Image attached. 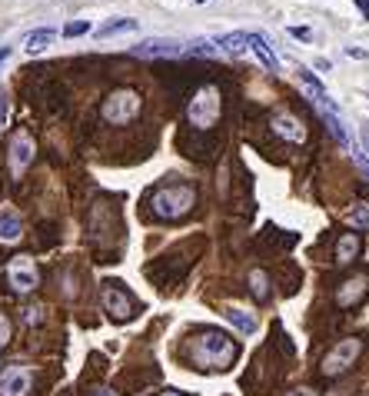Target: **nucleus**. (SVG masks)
<instances>
[{
  "label": "nucleus",
  "mask_w": 369,
  "mask_h": 396,
  "mask_svg": "<svg viewBox=\"0 0 369 396\" xmlns=\"http://www.w3.org/2000/svg\"><path fill=\"white\" fill-rule=\"evenodd\" d=\"M273 133H280L283 140H290V143H303L306 140L303 123L296 120V117H290V113H276V117H273Z\"/></svg>",
  "instance_id": "nucleus-12"
},
{
  "label": "nucleus",
  "mask_w": 369,
  "mask_h": 396,
  "mask_svg": "<svg viewBox=\"0 0 369 396\" xmlns=\"http://www.w3.org/2000/svg\"><path fill=\"white\" fill-rule=\"evenodd\" d=\"M290 396H316V390H293Z\"/></svg>",
  "instance_id": "nucleus-32"
},
{
  "label": "nucleus",
  "mask_w": 369,
  "mask_h": 396,
  "mask_svg": "<svg viewBox=\"0 0 369 396\" xmlns=\"http://www.w3.org/2000/svg\"><path fill=\"white\" fill-rule=\"evenodd\" d=\"M366 293H369V276H366V273L346 276V280L336 286V307H339V310L356 307V303L366 297Z\"/></svg>",
  "instance_id": "nucleus-9"
},
{
  "label": "nucleus",
  "mask_w": 369,
  "mask_h": 396,
  "mask_svg": "<svg viewBox=\"0 0 369 396\" xmlns=\"http://www.w3.org/2000/svg\"><path fill=\"white\" fill-rule=\"evenodd\" d=\"M84 33H90V21H70L64 27V37H84Z\"/></svg>",
  "instance_id": "nucleus-23"
},
{
  "label": "nucleus",
  "mask_w": 369,
  "mask_h": 396,
  "mask_svg": "<svg viewBox=\"0 0 369 396\" xmlns=\"http://www.w3.org/2000/svg\"><path fill=\"white\" fill-rule=\"evenodd\" d=\"M250 50H253L256 57H260L266 70H273V74L280 70V57L273 54V47L266 44V37H263V33H250Z\"/></svg>",
  "instance_id": "nucleus-13"
},
{
  "label": "nucleus",
  "mask_w": 369,
  "mask_h": 396,
  "mask_svg": "<svg viewBox=\"0 0 369 396\" xmlns=\"http://www.w3.org/2000/svg\"><path fill=\"white\" fill-rule=\"evenodd\" d=\"M103 120L113 123V127H123V123H130L137 113H140V94H133V90H113L107 100H103Z\"/></svg>",
  "instance_id": "nucleus-5"
},
{
  "label": "nucleus",
  "mask_w": 369,
  "mask_h": 396,
  "mask_svg": "<svg viewBox=\"0 0 369 396\" xmlns=\"http://www.w3.org/2000/svg\"><path fill=\"white\" fill-rule=\"evenodd\" d=\"M346 54L356 57V60H363V57H366V50H363V47H346Z\"/></svg>",
  "instance_id": "nucleus-28"
},
{
  "label": "nucleus",
  "mask_w": 369,
  "mask_h": 396,
  "mask_svg": "<svg viewBox=\"0 0 369 396\" xmlns=\"http://www.w3.org/2000/svg\"><path fill=\"white\" fill-rule=\"evenodd\" d=\"M356 7H359V11H363V17H366V21H369V0H356Z\"/></svg>",
  "instance_id": "nucleus-30"
},
{
  "label": "nucleus",
  "mask_w": 369,
  "mask_h": 396,
  "mask_svg": "<svg viewBox=\"0 0 369 396\" xmlns=\"http://www.w3.org/2000/svg\"><path fill=\"white\" fill-rule=\"evenodd\" d=\"M363 147H366V154H369V123L363 127Z\"/></svg>",
  "instance_id": "nucleus-31"
},
{
  "label": "nucleus",
  "mask_w": 369,
  "mask_h": 396,
  "mask_svg": "<svg viewBox=\"0 0 369 396\" xmlns=\"http://www.w3.org/2000/svg\"><path fill=\"white\" fill-rule=\"evenodd\" d=\"M290 33H293V37H300V40H310V37H313V33H310V27H290Z\"/></svg>",
  "instance_id": "nucleus-27"
},
{
  "label": "nucleus",
  "mask_w": 369,
  "mask_h": 396,
  "mask_svg": "<svg viewBox=\"0 0 369 396\" xmlns=\"http://www.w3.org/2000/svg\"><path fill=\"white\" fill-rule=\"evenodd\" d=\"M250 290L256 300H266V273L263 270H253L250 273Z\"/></svg>",
  "instance_id": "nucleus-21"
},
{
  "label": "nucleus",
  "mask_w": 369,
  "mask_h": 396,
  "mask_svg": "<svg viewBox=\"0 0 369 396\" xmlns=\"http://www.w3.org/2000/svg\"><path fill=\"white\" fill-rule=\"evenodd\" d=\"M220 50H227V54H233V57L246 54V50H250V33L237 30V33H227V37H220Z\"/></svg>",
  "instance_id": "nucleus-17"
},
{
  "label": "nucleus",
  "mask_w": 369,
  "mask_h": 396,
  "mask_svg": "<svg viewBox=\"0 0 369 396\" xmlns=\"http://www.w3.org/2000/svg\"><path fill=\"white\" fill-rule=\"evenodd\" d=\"M220 113H223V94L217 84H203L186 103V120L196 130H210L220 120Z\"/></svg>",
  "instance_id": "nucleus-3"
},
{
  "label": "nucleus",
  "mask_w": 369,
  "mask_h": 396,
  "mask_svg": "<svg viewBox=\"0 0 369 396\" xmlns=\"http://www.w3.org/2000/svg\"><path fill=\"white\" fill-rule=\"evenodd\" d=\"M359 233H343L339 237V243H336V264H353L359 256Z\"/></svg>",
  "instance_id": "nucleus-15"
},
{
  "label": "nucleus",
  "mask_w": 369,
  "mask_h": 396,
  "mask_svg": "<svg viewBox=\"0 0 369 396\" xmlns=\"http://www.w3.org/2000/svg\"><path fill=\"white\" fill-rule=\"evenodd\" d=\"M193 207H196V190L190 183H170V187H160L150 197L153 217H160V220H180Z\"/></svg>",
  "instance_id": "nucleus-2"
},
{
  "label": "nucleus",
  "mask_w": 369,
  "mask_h": 396,
  "mask_svg": "<svg viewBox=\"0 0 369 396\" xmlns=\"http://www.w3.org/2000/svg\"><path fill=\"white\" fill-rule=\"evenodd\" d=\"M359 353H363V340L359 336H349V340H339L333 350L323 356V376L326 380H336V376H343L349 370V366L359 360Z\"/></svg>",
  "instance_id": "nucleus-4"
},
{
  "label": "nucleus",
  "mask_w": 369,
  "mask_h": 396,
  "mask_svg": "<svg viewBox=\"0 0 369 396\" xmlns=\"http://www.w3.org/2000/svg\"><path fill=\"white\" fill-rule=\"evenodd\" d=\"M363 396H369V393H363Z\"/></svg>",
  "instance_id": "nucleus-37"
},
{
  "label": "nucleus",
  "mask_w": 369,
  "mask_h": 396,
  "mask_svg": "<svg viewBox=\"0 0 369 396\" xmlns=\"http://www.w3.org/2000/svg\"><path fill=\"white\" fill-rule=\"evenodd\" d=\"M103 310L113 323H127L137 317V300L123 290V283H103Z\"/></svg>",
  "instance_id": "nucleus-6"
},
{
  "label": "nucleus",
  "mask_w": 369,
  "mask_h": 396,
  "mask_svg": "<svg viewBox=\"0 0 369 396\" xmlns=\"http://www.w3.org/2000/svg\"><path fill=\"white\" fill-rule=\"evenodd\" d=\"M11 336H13V323L0 313V346H7V343H11Z\"/></svg>",
  "instance_id": "nucleus-24"
},
{
  "label": "nucleus",
  "mask_w": 369,
  "mask_h": 396,
  "mask_svg": "<svg viewBox=\"0 0 369 396\" xmlns=\"http://www.w3.org/2000/svg\"><path fill=\"white\" fill-rule=\"evenodd\" d=\"M7 280L17 293H30L37 290L40 283V273H37V264H33L30 256H13L11 264H7Z\"/></svg>",
  "instance_id": "nucleus-7"
},
{
  "label": "nucleus",
  "mask_w": 369,
  "mask_h": 396,
  "mask_svg": "<svg viewBox=\"0 0 369 396\" xmlns=\"http://www.w3.org/2000/svg\"><path fill=\"white\" fill-rule=\"evenodd\" d=\"M21 233H23L21 217H17V213H11V210H4V213H0V240L13 243V240H21Z\"/></svg>",
  "instance_id": "nucleus-16"
},
{
  "label": "nucleus",
  "mask_w": 369,
  "mask_h": 396,
  "mask_svg": "<svg viewBox=\"0 0 369 396\" xmlns=\"http://www.w3.org/2000/svg\"><path fill=\"white\" fill-rule=\"evenodd\" d=\"M356 164H359V170H363V174H366V180H369V160H363V157L356 154Z\"/></svg>",
  "instance_id": "nucleus-29"
},
{
  "label": "nucleus",
  "mask_w": 369,
  "mask_h": 396,
  "mask_svg": "<svg viewBox=\"0 0 369 396\" xmlns=\"http://www.w3.org/2000/svg\"><path fill=\"white\" fill-rule=\"evenodd\" d=\"M183 54H193V57H217L220 47H213V40H196V44L183 47Z\"/></svg>",
  "instance_id": "nucleus-20"
},
{
  "label": "nucleus",
  "mask_w": 369,
  "mask_h": 396,
  "mask_svg": "<svg viewBox=\"0 0 369 396\" xmlns=\"http://www.w3.org/2000/svg\"><path fill=\"white\" fill-rule=\"evenodd\" d=\"M196 4H207V0H196Z\"/></svg>",
  "instance_id": "nucleus-36"
},
{
  "label": "nucleus",
  "mask_w": 369,
  "mask_h": 396,
  "mask_svg": "<svg viewBox=\"0 0 369 396\" xmlns=\"http://www.w3.org/2000/svg\"><path fill=\"white\" fill-rule=\"evenodd\" d=\"M23 319L27 323H40V307H27L23 310Z\"/></svg>",
  "instance_id": "nucleus-26"
},
{
  "label": "nucleus",
  "mask_w": 369,
  "mask_h": 396,
  "mask_svg": "<svg viewBox=\"0 0 369 396\" xmlns=\"http://www.w3.org/2000/svg\"><path fill=\"white\" fill-rule=\"evenodd\" d=\"M227 319L237 327L239 333H256V327H260L253 313H243V310H237V307H227Z\"/></svg>",
  "instance_id": "nucleus-19"
},
{
  "label": "nucleus",
  "mask_w": 369,
  "mask_h": 396,
  "mask_svg": "<svg viewBox=\"0 0 369 396\" xmlns=\"http://www.w3.org/2000/svg\"><path fill=\"white\" fill-rule=\"evenodd\" d=\"M93 396H113V393H107V390H100V393H93Z\"/></svg>",
  "instance_id": "nucleus-35"
},
{
  "label": "nucleus",
  "mask_w": 369,
  "mask_h": 396,
  "mask_svg": "<svg viewBox=\"0 0 369 396\" xmlns=\"http://www.w3.org/2000/svg\"><path fill=\"white\" fill-rule=\"evenodd\" d=\"M57 40V30L54 27H37V30L27 33V40H23V50L27 54H40V50H47V47Z\"/></svg>",
  "instance_id": "nucleus-14"
},
{
  "label": "nucleus",
  "mask_w": 369,
  "mask_h": 396,
  "mask_svg": "<svg viewBox=\"0 0 369 396\" xmlns=\"http://www.w3.org/2000/svg\"><path fill=\"white\" fill-rule=\"evenodd\" d=\"M186 356L193 370L200 373H227L229 366L237 363L239 356V346L233 336L220 330H200L190 336V346H186Z\"/></svg>",
  "instance_id": "nucleus-1"
},
{
  "label": "nucleus",
  "mask_w": 369,
  "mask_h": 396,
  "mask_svg": "<svg viewBox=\"0 0 369 396\" xmlns=\"http://www.w3.org/2000/svg\"><path fill=\"white\" fill-rule=\"evenodd\" d=\"M7 57H11V47H0V64H4Z\"/></svg>",
  "instance_id": "nucleus-33"
},
{
  "label": "nucleus",
  "mask_w": 369,
  "mask_h": 396,
  "mask_svg": "<svg viewBox=\"0 0 369 396\" xmlns=\"http://www.w3.org/2000/svg\"><path fill=\"white\" fill-rule=\"evenodd\" d=\"M7 157H11V174L21 176L23 170L33 164V137H30V133H27V130H17V133H13Z\"/></svg>",
  "instance_id": "nucleus-8"
},
{
  "label": "nucleus",
  "mask_w": 369,
  "mask_h": 396,
  "mask_svg": "<svg viewBox=\"0 0 369 396\" xmlns=\"http://www.w3.org/2000/svg\"><path fill=\"white\" fill-rule=\"evenodd\" d=\"M137 30V21H130V17H117V21L103 23V27H97V37L100 40H107V37H117V33H133Z\"/></svg>",
  "instance_id": "nucleus-18"
},
{
  "label": "nucleus",
  "mask_w": 369,
  "mask_h": 396,
  "mask_svg": "<svg viewBox=\"0 0 369 396\" xmlns=\"http://www.w3.org/2000/svg\"><path fill=\"white\" fill-rule=\"evenodd\" d=\"M30 393V370L27 366H7L0 373V396H27Z\"/></svg>",
  "instance_id": "nucleus-11"
},
{
  "label": "nucleus",
  "mask_w": 369,
  "mask_h": 396,
  "mask_svg": "<svg viewBox=\"0 0 369 396\" xmlns=\"http://www.w3.org/2000/svg\"><path fill=\"white\" fill-rule=\"evenodd\" d=\"M7 117H11V103H7V90H0V133L7 127Z\"/></svg>",
  "instance_id": "nucleus-25"
},
{
  "label": "nucleus",
  "mask_w": 369,
  "mask_h": 396,
  "mask_svg": "<svg viewBox=\"0 0 369 396\" xmlns=\"http://www.w3.org/2000/svg\"><path fill=\"white\" fill-rule=\"evenodd\" d=\"M133 57H143V60L183 57V44H180V40H163V37H153V40H143V44L133 47Z\"/></svg>",
  "instance_id": "nucleus-10"
},
{
  "label": "nucleus",
  "mask_w": 369,
  "mask_h": 396,
  "mask_svg": "<svg viewBox=\"0 0 369 396\" xmlns=\"http://www.w3.org/2000/svg\"><path fill=\"white\" fill-rule=\"evenodd\" d=\"M349 223H353L356 230L369 227V207H366V203H363V207H353V213H349Z\"/></svg>",
  "instance_id": "nucleus-22"
},
{
  "label": "nucleus",
  "mask_w": 369,
  "mask_h": 396,
  "mask_svg": "<svg viewBox=\"0 0 369 396\" xmlns=\"http://www.w3.org/2000/svg\"><path fill=\"white\" fill-rule=\"evenodd\" d=\"M160 396H183V393H176V390H166V393H160Z\"/></svg>",
  "instance_id": "nucleus-34"
}]
</instances>
